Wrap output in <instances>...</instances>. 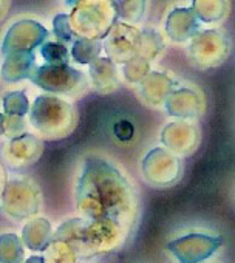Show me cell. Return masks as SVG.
<instances>
[{
	"instance_id": "cell-4",
	"label": "cell",
	"mask_w": 235,
	"mask_h": 263,
	"mask_svg": "<svg viewBox=\"0 0 235 263\" xmlns=\"http://www.w3.org/2000/svg\"><path fill=\"white\" fill-rule=\"evenodd\" d=\"M4 186H5V171H4L2 164H0V197H2Z\"/></svg>"
},
{
	"instance_id": "cell-2",
	"label": "cell",
	"mask_w": 235,
	"mask_h": 263,
	"mask_svg": "<svg viewBox=\"0 0 235 263\" xmlns=\"http://www.w3.org/2000/svg\"><path fill=\"white\" fill-rule=\"evenodd\" d=\"M41 54L44 56L47 64H50L53 67L67 65V62L70 59L67 47L64 44H57V42H47V44H44L42 48H41Z\"/></svg>"
},
{
	"instance_id": "cell-3",
	"label": "cell",
	"mask_w": 235,
	"mask_h": 263,
	"mask_svg": "<svg viewBox=\"0 0 235 263\" xmlns=\"http://www.w3.org/2000/svg\"><path fill=\"white\" fill-rule=\"evenodd\" d=\"M113 135L120 141H130L135 135V127L130 121L123 119L113 125Z\"/></svg>"
},
{
	"instance_id": "cell-1",
	"label": "cell",
	"mask_w": 235,
	"mask_h": 263,
	"mask_svg": "<svg viewBox=\"0 0 235 263\" xmlns=\"http://www.w3.org/2000/svg\"><path fill=\"white\" fill-rule=\"evenodd\" d=\"M30 78L36 85L48 91L62 93V91H70V88L73 87V82L76 85L77 79H81L82 74L67 65H61V67L45 65V67L36 68V71Z\"/></svg>"
}]
</instances>
